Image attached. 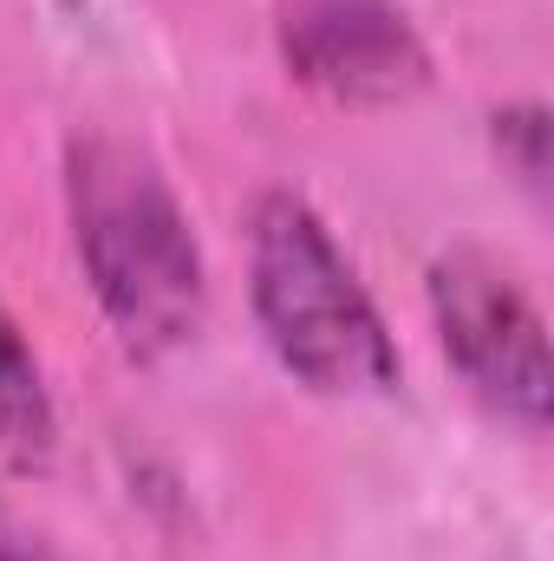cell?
Returning <instances> with one entry per match:
<instances>
[{
	"instance_id": "cell-6",
	"label": "cell",
	"mask_w": 554,
	"mask_h": 561,
	"mask_svg": "<svg viewBox=\"0 0 554 561\" xmlns=\"http://www.w3.org/2000/svg\"><path fill=\"white\" fill-rule=\"evenodd\" d=\"M496 150L516 163V176H522V190H549V105H535V99H522V105H503L496 118Z\"/></svg>"
},
{
	"instance_id": "cell-7",
	"label": "cell",
	"mask_w": 554,
	"mask_h": 561,
	"mask_svg": "<svg viewBox=\"0 0 554 561\" xmlns=\"http://www.w3.org/2000/svg\"><path fill=\"white\" fill-rule=\"evenodd\" d=\"M0 561H66L33 523H20L7 503H0Z\"/></svg>"
},
{
	"instance_id": "cell-2",
	"label": "cell",
	"mask_w": 554,
	"mask_h": 561,
	"mask_svg": "<svg viewBox=\"0 0 554 561\" xmlns=\"http://www.w3.org/2000/svg\"><path fill=\"white\" fill-rule=\"evenodd\" d=\"M249 307L268 353L300 386L326 399H385L399 386L385 313L320 209L293 190H262L249 209Z\"/></svg>"
},
{
	"instance_id": "cell-4",
	"label": "cell",
	"mask_w": 554,
	"mask_h": 561,
	"mask_svg": "<svg viewBox=\"0 0 554 561\" xmlns=\"http://www.w3.org/2000/svg\"><path fill=\"white\" fill-rule=\"evenodd\" d=\"M280 66L333 105H405L430 85V46L405 0H280Z\"/></svg>"
},
{
	"instance_id": "cell-5",
	"label": "cell",
	"mask_w": 554,
	"mask_h": 561,
	"mask_svg": "<svg viewBox=\"0 0 554 561\" xmlns=\"http://www.w3.org/2000/svg\"><path fill=\"white\" fill-rule=\"evenodd\" d=\"M59 450V405L53 386L20 333V320L0 307V463L7 470H46Z\"/></svg>"
},
{
	"instance_id": "cell-1",
	"label": "cell",
	"mask_w": 554,
	"mask_h": 561,
	"mask_svg": "<svg viewBox=\"0 0 554 561\" xmlns=\"http://www.w3.org/2000/svg\"><path fill=\"white\" fill-rule=\"evenodd\" d=\"M66 222L85 287L131 359H163L203 333V242L143 144L118 131H79L66 144Z\"/></svg>"
},
{
	"instance_id": "cell-3",
	"label": "cell",
	"mask_w": 554,
	"mask_h": 561,
	"mask_svg": "<svg viewBox=\"0 0 554 561\" xmlns=\"http://www.w3.org/2000/svg\"><path fill=\"white\" fill-rule=\"evenodd\" d=\"M443 359L496 419L542 431L554 405L549 327L522 275L489 249H443L424 275Z\"/></svg>"
}]
</instances>
